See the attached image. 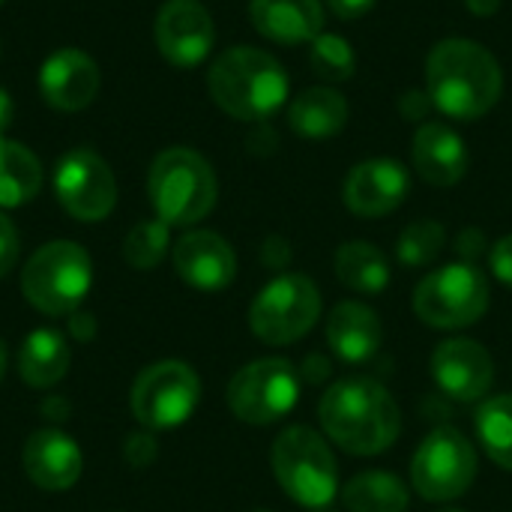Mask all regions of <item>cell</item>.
I'll return each instance as SVG.
<instances>
[{"instance_id": "39", "label": "cell", "mask_w": 512, "mask_h": 512, "mask_svg": "<svg viewBox=\"0 0 512 512\" xmlns=\"http://www.w3.org/2000/svg\"><path fill=\"white\" fill-rule=\"evenodd\" d=\"M12 117H15V102H12V96L0 87V138H3V132L12 126Z\"/></svg>"}, {"instance_id": "36", "label": "cell", "mask_w": 512, "mask_h": 512, "mask_svg": "<svg viewBox=\"0 0 512 512\" xmlns=\"http://www.w3.org/2000/svg\"><path fill=\"white\" fill-rule=\"evenodd\" d=\"M375 3H378V0H327V6L333 9V15L342 18V21H357V18H363L366 12L375 9Z\"/></svg>"}, {"instance_id": "43", "label": "cell", "mask_w": 512, "mask_h": 512, "mask_svg": "<svg viewBox=\"0 0 512 512\" xmlns=\"http://www.w3.org/2000/svg\"><path fill=\"white\" fill-rule=\"evenodd\" d=\"M441 512H462V510H441Z\"/></svg>"}, {"instance_id": "42", "label": "cell", "mask_w": 512, "mask_h": 512, "mask_svg": "<svg viewBox=\"0 0 512 512\" xmlns=\"http://www.w3.org/2000/svg\"><path fill=\"white\" fill-rule=\"evenodd\" d=\"M309 512H336L333 507H321V510H309Z\"/></svg>"}, {"instance_id": "27", "label": "cell", "mask_w": 512, "mask_h": 512, "mask_svg": "<svg viewBox=\"0 0 512 512\" xmlns=\"http://www.w3.org/2000/svg\"><path fill=\"white\" fill-rule=\"evenodd\" d=\"M477 435L489 459L512 471V393L489 399L477 414Z\"/></svg>"}, {"instance_id": "31", "label": "cell", "mask_w": 512, "mask_h": 512, "mask_svg": "<svg viewBox=\"0 0 512 512\" xmlns=\"http://www.w3.org/2000/svg\"><path fill=\"white\" fill-rule=\"evenodd\" d=\"M156 453H159V447H156V438H153V435L135 432V435L126 438L123 456H126V462H129L132 468H147V465H153Z\"/></svg>"}, {"instance_id": "32", "label": "cell", "mask_w": 512, "mask_h": 512, "mask_svg": "<svg viewBox=\"0 0 512 512\" xmlns=\"http://www.w3.org/2000/svg\"><path fill=\"white\" fill-rule=\"evenodd\" d=\"M18 231H15V225L9 222V216L6 213H0V279L15 267V261H18Z\"/></svg>"}, {"instance_id": "5", "label": "cell", "mask_w": 512, "mask_h": 512, "mask_svg": "<svg viewBox=\"0 0 512 512\" xmlns=\"http://www.w3.org/2000/svg\"><path fill=\"white\" fill-rule=\"evenodd\" d=\"M93 285V261L84 246L54 240L36 249L21 270V291L33 309L51 318L78 312Z\"/></svg>"}, {"instance_id": "18", "label": "cell", "mask_w": 512, "mask_h": 512, "mask_svg": "<svg viewBox=\"0 0 512 512\" xmlns=\"http://www.w3.org/2000/svg\"><path fill=\"white\" fill-rule=\"evenodd\" d=\"M21 465L30 483L42 492H66L78 483L84 459L78 444L57 432V429H39L24 441Z\"/></svg>"}, {"instance_id": "19", "label": "cell", "mask_w": 512, "mask_h": 512, "mask_svg": "<svg viewBox=\"0 0 512 512\" xmlns=\"http://www.w3.org/2000/svg\"><path fill=\"white\" fill-rule=\"evenodd\" d=\"M411 165L429 186H456L468 174V147L456 129L447 123H423L414 132L411 144Z\"/></svg>"}, {"instance_id": "37", "label": "cell", "mask_w": 512, "mask_h": 512, "mask_svg": "<svg viewBox=\"0 0 512 512\" xmlns=\"http://www.w3.org/2000/svg\"><path fill=\"white\" fill-rule=\"evenodd\" d=\"M261 255H264V264H267V267H285V264L291 261V246H288V240H282V237H267Z\"/></svg>"}, {"instance_id": "35", "label": "cell", "mask_w": 512, "mask_h": 512, "mask_svg": "<svg viewBox=\"0 0 512 512\" xmlns=\"http://www.w3.org/2000/svg\"><path fill=\"white\" fill-rule=\"evenodd\" d=\"M456 252H459L468 264H474V261L486 252V237H483V231H480V228H465V231L459 234V240H456Z\"/></svg>"}, {"instance_id": "6", "label": "cell", "mask_w": 512, "mask_h": 512, "mask_svg": "<svg viewBox=\"0 0 512 512\" xmlns=\"http://www.w3.org/2000/svg\"><path fill=\"white\" fill-rule=\"evenodd\" d=\"M270 465L285 495L300 507L321 510L333 504L339 489V468L327 441L315 429H285L270 450Z\"/></svg>"}, {"instance_id": "20", "label": "cell", "mask_w": 512, "mask_h": 512, "mask_svg": "<svg viewBox=\"0 0 512 512\" xmlns=\"http://www.w3.org/2000/svg\"><path fill=\"white\" fill-rule=\"evenodd\" d=\"M249 18L276 45H303L324 30L321 0H249Z\"/></svg>"}, {"instance_id": "23", "label": "cell", "mask_w": 512, "mask_h": 512, "mask_svg": "<svg viewBox=\"0 0 512 512\" xmlns=\"http://www.w3.org/2000/svg\"><path fill=\"white\" fill-rule=\"evenodd\" d=\"M69 363H72V354H69L63 333L48 330V327L33 330L18 351V375L33 390H48L60 384L69 372Z\"/></svg>"}, {"instance_id": "13", "label": "cell", "mask_w": 512, "mask_h": 512, "mask_svg": "<svg viewBox=\"0 0 512 512\" xmlns=\"http://www.w3.org/2000/svg\"><path fill=\"white\" fill-rule=\"evenodd\" d=\"M216 39L213 18L201 0H165L156 15V45L159 54L177 66L192 69L198 66Z\"/></svg>"}, {"instance_id": "25", "label": "cell", "mask_w": 512, "mask_h": 512, "mask_svg": "<svg viewBox=\"0 0 512 512\" xmlns=\"http://www.w3.org/2000/svg\"><path fill=\"white\" fill-rule=\"evenodd\" d=\"M336 276L345 288L357 294H381L390 285V264L378 246L354 240V243L339 246Z\"/></svg>"}, {"instance_id": "22", "label": "cell", "mask_w": 512, "mask_h": 512, "mask_svg": "<svg viewBox=\"0 0 512 512\" xmlns=\"http://www.w3.org/2000/svg\"><path fill=\"white\" fill-rule=\"evenodd\" d=\"M348 99L333 87H309L288 108V126L306 141H324L348 126Z\"/></svg>"}, {"instance_id": "33", "label": "cell", "mask_w": 512, "mask_h": 512, "mask_svg": "<svg viewBox=\"0 0 512 512\" xmlns=\"http://www.w3.org/2000/svg\"><path fill=\"white\" fill-rule=\"evenodd\" d=\"M489 264H492V273H495L507 288H512V234L501 237V240L492 246Z\"/></svg>"}, {"instance_id": "38", "label": "cell", "mask_w": 512, "mask_h": 512, "mask_svg": "<svg viewBox=\"0 0 512 512\" xmlns=\"http://www.w3.org/2000/svg\"><path fill=\"white\" fill-rule=\"evenodd\" d=\"M69 333H72V339H78V342L93 339V333H96V321H93V315L72 312V315H69Z\"/></svg>"}, {"instance_id": "7", "label": "cell", "mask_w": 512, "mask_h": 512, "mask_svg": "<svg viewBox=\"0 0 512 512\" xmlns=\"http://www.w3.org/2000/svg\"><path fill=\"white\" fill-rule=\"evenodd\" d=\"M489 279L468 261L429 273L414 291V312L435 330H462L477 324L489 309Z\"/></svg>"}, {"instance_id": "3", "label": "cell", "mask_w": 512, "mask_h": 512, "mask_svg": "<svg viewBox=\"0 0 512 512\" xmlns=\"http://www.w3.org/2000/svg\"><path fill=\"white\" fill-rule=\"evenodd\" d=\"M207 87L213 102L234 120H267L288 99V75L282 63L249 45L222 51L210 72Z\"/></svg>"}, {"instance_id": "11", "label": "cell", "mask_w": 512, "mask_h": 512, "mask_svg": "<svg viewBox=\"0 0 512 512\" xmlns=\"http://www.w3.org/2000/svg\"><path fill=\"white\" fill-rule=\"evenodd\" d=\"M201 402V381L192 366L162 360L147 366L132 384V414L141 426L159 432L192 417Z\"/></svg>"}, {"instance_id": "17", "label": "cell", "mask_w": 512, "mask_h": 512, "mask_svg": "<svg viewBox=\"0 0 512 512\" xmlns=\"http://www.w3.org/2000/svg\"><path fill=\"white\" fill-rule=\"evenodd\" d=\"M177 276L198 291H222L237 276V255L231 243L213 231H189L174 246Z\"/></svg>"}, {"instance_id": "10", "label": "cell", "mask_w": 512, "mask_h": 512, "mask_svg": "<svg viewBox=\"0 0 512 512\" xmlns=\"http://www.w3.org/2000/svg\"><path fill=\"white\" fill-rule=\"evenodd\" d=\"M477 477V453L471 441L453 429L441 426L426 435L411 462V483L420 498L432 504L462 498Z\"/></svg>"}, {"instance_id": "14", "label": "cell", "mask_w": 512, "mask_h": 512, "mask_svg": "<svg viewBox=\"0 0 512 512\" xmlns=\"http://www.w3.org/2000/svg\"><path fill=\"white\" fill-rule=\"evenodd\" d=\"M411 177L396 159H366L354 165L345 177L342 198L345 207L360 219L390 216L408 195Z\"/></svg>"}, {"instance_id": "41", "label": "cell", "mask_w": 512, "mask_h": 512, "mask_svg": "<svg viewBox=\"0 0 512 512\" xmlns=\"http://www.w3.org/2000/svg\"><path fill=\"white\" fill-rule=\"evenodd\" d=\"M3 375H6V342L0 339V381H3Z\"/></svg>"}, {"instance_id": "24", "label": "cell", "mask_w": 512, "mask_h": 512, "mask_svg": "<svg viewBox=\"0 0 512 512\" xmlns=\"http://www.w3.org/2000/svg\"><path fill=\"white\" fill-rule=\"evenodd\" d=\"M42 189L39 159L18 141L0 138V207H21Z\"/></svg>"}, {"instance_id": "29", "label": "cell", "mask_w": 512, "mask_h": 512, "mask_svg": "<svg viewBox=\"0 0 512 512\" xmlns=\"http://www.w3.org/2000/svg\"><path fill=\"white\" fill-rule=\"evenodd\" d=\"M171 225H165L162 219H144L138 222L126 240H123V258L129 267L135 270H153L165 252H168V243H171V234H168Z\"/></svg>"}, {"instance_id": "28", "label": "cell", "mask_w": 512, "mask_h": 512, "mask_svg": "<svg viewBox=\"0 0 512 512\" xmlns=\"http://www.w3.org/2000/svg\"><path fill=\"white\" fill-rule=\"evenodd\" d=\"M309 63H312V72L321 78V81H330V84H339V81H348L357 69V54L351 48V42L339 33H318L312 42H309Z\"/></svg>"}, {"instance_id": "16", "label": "cell", "mask_w": 512, "mask_h": 512, "mask_svg": "<svg viewBox=\"0 0 512 512\" xmlns=\"http://www.w3.org/2000/svg\"><path fill=\"white\" fill-rule=\"evenodd\" d=\"M39 93L57 111H81L99 93V66L78 48L54 51L39 69Z\"/></svg>"}, {"instance_id": "40", "label": "cell", "mask_w": 512, "mask_h": 512, "mask_svg": "<svg viewBox=\"0 0 512 512\" xmlns=\"http://www.w3.org/2000/svg\"><path fill=\"white\" fill-rule=\"evenodd\" d=\"M465 6L480 18H489V15H495L501 9V0H465Z\"/></svg>"}, {"instance_id": "9", "label": "cell", "mask_w": 512, "mask_h": 512, "mask_svg": "<svg viewBox=\"0 0 512 512\" xmlns=\"http://www.w3.org/2000/svg\"><path fill=\"white\" fill-rule=\"evenodd\" d=\"M300 399V369L282 357L243 366L228 384V408L249 426H270L294 411Z\"/></svg>"}, {"instance_id": "15", "label": "cell", "mask_w": 512, "mask_h": 512, "mask_svg": "<svg viewBox=\"0 0 512 512\" xmlns=\"http://www.w3.org/2000/svg\"><path fill=\"white\" fill-rule=\"evenodd\" d=\"M432 378L444 396L456 402H477L495 381V363L480 342L447 339L432 354Z\"/></svg>"}, {"instance_id": "2", "label": "cell", "mask_w": 512, "mask_h": 512, "mask_svg": "<svg viewBox=\"0 0 512 512\" xmlns=\"http://www.w3.org/2000/svg\"><path fill=\"white\" fill-rule=\"evenodd\" d=\"M321 429L351 456H378L402 432V414L387 387L372 378L336 381L318 402Z\"/></svg>"}, {"instance_id": "21", "label": "cell", "mask_w": 512, "mask_h": 512, "mask_svg": "<svg viewBox=\"0 0 512 512\" xmlns=\"http://www.w3.org/2000/svg\"><path fill=\"white\" fill-rule=\"evenodd\" d=\"M381 339H384L381 321H378L375 309H369L366 303L345 300L330 312L327 345L342 363L360 366V363L372 360L381 348Z\"/></svg>"}, {"instance_id": "8", "label": "cell", "mask_w": 512, "mask_h": 512, "mask_svg": "<svg viewBox=\"0 0 512 512\" xmlns=\"http://www.w3.org/2000/svg\"><path fill=\"white\" fill-rule=\"evenodd\" d=\"M321 318V294L303 273L276 276L249 309V327L264 345H291Z\"/></svg>"}, {"instance_id": "4", "label": "cell", "mask_w": 512, "mask_h": 512, "mask_svg": "<svg viewBox=\"0 0 512 512\" xmlns=\"http://www.w3.org/2000/svg\"><path fill=\"white\" fill-rule=\"evenodd\" d=\"M147 192L153 201L156 216L165 225H195L216 207V174L210 162L189 150V147H171L162 150L147 177Z\"/></svg>"}, {"instance_id": "1", "label": "cell", "mask_w": 512, "mask_h": 512, "mask_svg": "<svg viewBox=\"0 0 512 512\" xmlns=\"http://www.w3.org/2000/svg\"><path fill=\"white\" fill-rule=\"evenodd\" d=\"M426 93L453 120H480L504 93L498 57L474 39H441L426 60Z\"/></svg>"}, {"instance_id": "34", "label": "cell", "mask_w": 512, "mask_h": 512, "mask_svg": "<svg viewBox=\"0 0 512 512\" xmlns=\"http://www.w3.org/2000/svg\"><path fill=\"white\" fill-rule=\"evenodd\" d=\"M432 108L435 105H432L429 93H423V90H405L402 99H399V111H402L405 120H423Z\"/></svg>"}, {"instance_id": "30", "label": "cell", "mask_w": 512, "mask_h": 512, "mask_svg": "<svg viewBox=\"0 0 512 512\" xmlns=\"http://www.w3.org/2000/svg\"><path fill=\"white\" fill-rule=\"evenodd\" d=\"M444 240H447V231H444L441 222H435V219H417V222H411L399 234L396 255H399V261L405 267H426V264H432L441 255Z\"/></svg>"}, {"instance_id": "44", "label": "cell", "mask_w": 512, "mask_h": 512, "mask_svg": "<svg viewBox=\"0 0 512 512\" xmlns=\"http://www.w3.org/2000/svg\"><path fill=\"white\" fill-rule=\"evenodd\" d=\"M0 3H3V0H0Z\"/></svg>"}, {"instance_id": "26", "label": "cell", "mask_w": 512, "mask_h": 512, "mask_svg": "<svg viewBox=\"0 0 512 512\" xmlns=\"http://www.w3.org/2000/svg\"><path fill=\"white\" fill-rule=\"evenodd\" d=\"M342 501L348 512H408L411 495L399 477L384 471H366L345 483Z\"/></svg>"}, {"instance_id": "12", "label": "cell", "mask_w": 512, "mask_h": 512, "mask_svg": "<svg viewBox=\"0 0 512 512\" xmlns=\"http://www.w3.org/2000/svg\"><path fill=\"white\" fill-rule=\"evenodd\" d=\"M54 195L78 222H102L117 204L111 165L93 150H69L54 168Z\"/></svg>"}]
</instances>
